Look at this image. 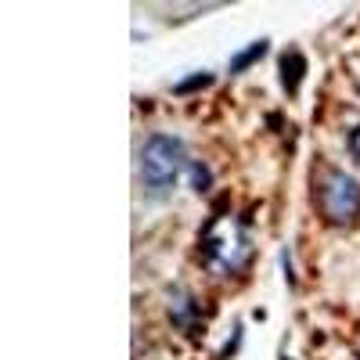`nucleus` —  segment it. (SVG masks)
Wrapping results in <instances>:
<instances>
[{"mask_svg": "<svg viewBox=\"0 0 360 360\" xmlns=\"http://www.w3.org/2000/svg\"><path fill=\"white\" fill-rule=\"evenodd\" d=\"M198 252H202L205 270L217 278H238L256 259V245H252V234H249L245 220L224 217V213H217L202 227Z\"/></svg>", "mask_w": 360, "mask_h": 360, "instance_id": "1", "label": "nucleus"}, {"mask_svg": "<svg viewBox=\"0 0 360 360\" xmlns=\"http://www.w3.org/2000/svg\"><path fill=\"white\" fill-rule=\"evenodd\" d=\"M188 148L180 137L173 134H152L141 144V155H137V169H141V188L152 202H162L173 195L180 173L188 169Z\"/></svg>", "mask_w": 360, "mask_h": 360, "instance_id": "2", "label": "nucleus"}, {"mask_svg": "<svg viewBox=\"0 0 360 360\" xmlns=\"http://www.w3.org/2000/svg\"><path fill=\"white\" fill-rule=\"evenodd\" d=\"M314 209L324 224L353 227L360 220V180L346 169L324 166L314 180Z\"/></svg>", "mask_w": 360, "mask_h": 360, "instance_id": "3", "label": "nucleus"}, {"mask_svg": "<svg viewBox=\"0 0 360 360\" xmlns=\"http://www.w3.org/2000/svg\"><path fill=\"white\" fill-rule=\"evenodd\" d=\"M169 317L180 332H202V321H198V299L188 288H173L169 292Z\"/></svg>", "mask_w": 360, "mask_h": 360, "instance_id": "4", "label": "nucleus"}, {"mask_svg": "<svg viewBox=\"0 0 360 360\" xmlns=\"http://www.w3.org/2000/svg\"><path fill=\"white\" fill-rule=\"evenodd\" d=\"M303 76H307V58L299 54V51H285L281 62H278V79H281V86H285L288 98L299 94V83H303Z\"/></svg>", "mask_w": 360, "mask_h": 360, "instance_id": "5", "label": "nucleus"}, {"mask_svg": "<svg viewBox=\"0 0 360 360\" xmlns=\"http://www.w3.org/2000/svg\"><path fill=\"white\" fill-rule=\"evenodd\" d=\"M266 44H270V40H252L249 47H242V51H238V54L231 58V72L238 76V72H245L249 65H256L259 58L266 54Z\"/></svg>", "mask_w": 360, "mask_h": 360, "instance_id": "6", "label": "nucleus"}, {"mask_svg": "<svg viewBox=\"0 0 360 360\" xmlns=\"http://www.w3.org/2000/svg\"><path fill=\"white\" fill-rule=\"evenodd\" d=\"M188 180H191L195 191H209V188H213V173H209V166L202 159H191L188 162Z\"/></svg>", "mask_w": 360, "mask_h": 360, "instance_id": "7", "label": "nucleus"}, {"mask_svg": "<svg viewBox=\"0 0 360 360\" xmlns=\"http://www.w3.org/2000/svg\"><path fill=\"white\" fill-rule=\"evenodd\" d=\"M209 83H213V76L202 72V76H188V79H180L173 90H176V94H188V90H202V86H209Z\"/></svg>", "mask_w": 360, "mask_h": 360, "instance_id": "8", "label": "nucleus"}, {"mask_svg": "<svg viewBox=\"0 0 360 360\" xmlns=\"http://www.w3.org/2000/svg\"><path fill=\"white\" fill-rule=\"evenodd\" d=\"M346 148H349V155H353V159H360V127H353V130H349Z\"/></svg>", "mask_w": 360, "mask_h": 360, "instance_id": "9", "label": "nucleus"}, {"mask_svg": "<svg viewBox=\"0 0 360 360\" xmlns=\"http://www.w3.org/2000/svg\"><path fill=\"white\" fill-rule=\"evenodd\" d=\"M281 360H292V356H281Z\"/></svg>", "mask_w": 360, "mask_h": 360, "instance_id": "10", "label": "nucleus"}]
</instances>
